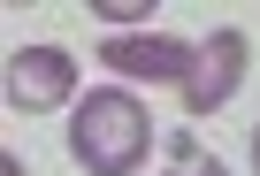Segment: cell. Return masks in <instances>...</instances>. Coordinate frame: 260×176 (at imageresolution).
I'll return each mask as SVG.
<instances>
[{
	"mask_svg": "<svg viewBox=\"0 0 260 176\" xmlns=\"http://www.w3.org/2000/svg\"><path fill=\"white\" fill-rule=\"evenodd\" d=\"M245 62H252V39H245L237 23L207 31V39H199V62H191V77H184V107H191V115H222L230 92L245 84Z\"/></svg>",
	"mask_w": 260,
	"mask_h": 176,
	"instance_id": "7a4b0ae2",
	"label": "cell"
},
{
	"mask_svg": "<svg viewBox=\"0 0 260 176\" xmlns=\"http://www.w3.org/2000/svg\"><path fill=\"white\" fill-rule=\"evenodd\" d=\"M77 92V62L61 54V46H23V54H8V107L16 115H46V107H61Z\"/></svg>",
	"mask_w": 260,
	"mask_h": 176,
	"instance_id": "277c9868",
	"label": "cell"
},
{
	"mask_svg": "<svg viewBox=\"0 0 260 176\" xmlns=\"http://www.w3.org/2000/svg\"><path fill=\"white\" fill-rule=\"evenodd\" d=\"M100 62L115 69V77H138V84H176L184 92V77H191V62H199V46L191 39H169V31H115V39H100Z\"/></svg>",
	"mask_w": 260,
	"mask_h": 176,
	"instance_id": "3957f363",
	"label": "cell"
},
{
	"mask_svg": "<svg viewBox=\"0 0 260 176\" xmlns=\"http://www.w3.org/2000/svg\"><path fill=\"white\" fill-rule=\"evenodd\" d=\"M92 8H100L107 23H146V16H153V0H92Z\"/></svg>",
	"mask_w": 260,
	"mask_h": 176,
	"instance_id": "8992f818",
	"label": "cell"
},
{
	"mask_svg": "<svg viewBox=\"0 0 260 176\" xmlns=\"http://www.w3.org/2000/svg\"><path fill=\"white\" fill-rule=\"evenodd\" d=\"M0 176H23V161H16V153H8V168H0Z\"/></svg>",
	"mask_w": 260,
	"mask_h": 176,
	"instance_id": "52a82bcc",
	"label": "cell"
},
{
	"mask_svg": "<svg viewBox=\"0 0 260 176\" xmlns=\"http://www.w3.org/2000/svg\"><path fill=\"white\" fill-rule=\"evenodd\" d=\"M69 153L77 168L92 176H130L146 153H153V115L130 84H92L77 100V123H69Z\"/></svg>",
	"mask_w": 260,
	"mask_h": 176,
	"instance_id": "6da1fadb",
	"label": "cell"
},
{
	"mask_svg": "<svg viewBox=\"0 0 260 176\" xmlns=\"http://www.w3.org/2000/svg\"><path fill=\"white\" fill-rule=\"evenodd\" d=\"M169 176H230V168H222L214 153H199V145H176V168H169Z\"/></svg>",
	"mask_w": 260,
	"mask_h": 176,
	"instance_id": "5b68a950",
	"label": "cell"
},
{
	"mask_svg": "<svg viewBox=\"0 0 260 176\" xmlns=\"http://www.w3.org/2000/svg\"><path fill=\"white\" fill-rule=\"evenodd\" d=\"M252 168H260V130H252Z\"/></svg>",
	"mask_w": 260,
	"mask_h": 176,
	"instance_id": "ba28073f",
	"label": "cell"
}]
</instances>
